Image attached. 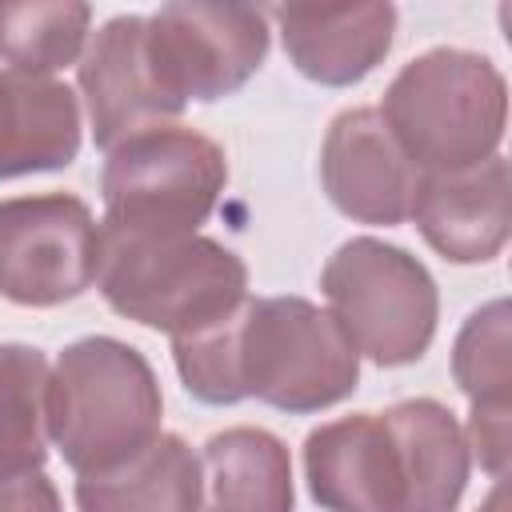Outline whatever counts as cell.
I'll list each match as a JSON object with an SVG mask.
<instances>
[{"label": "cell", "instance_id": "17", "mask_svg": "<svg viewBox=\"0 0 512 512\" xmlns=\"http://www.w3.org/2000/svg\"><path fill=\"white\" fill-rule=\"evenodd\" d=\"M200 476V512H292L296 504L288 448L264 428L216 432L204 444Z\"/></svg>", "mask_w": 512, "mask_h": 512}, {"label": "cell", "instance_id": "5", "mask_svg": "<svg viewBox=\"0 0 512 512\" xmlns=\"http://www.w3.org/2000/svg\"><path fill=\"white\" fill-rule=\"evenodd\" d=\"M320 292L356 356L380 368L420 360L436 336V280L400 244L376 236L340 244L320 272Z\"/></svg>", "mask_w": 512, "mask_h": 512}, {"label": "cell", "instance_id": "11", "mask_svg": "<svg viewBox=\"0 0 512 512\" xmlns=\"http://www.w3.org/2000/svg\"><path fill=\"white\" fill-rule=\"evenodd\" d=\"M424 244L452 264H488L504 252L512 228V176L508 160H492L464 172H420L412 208Z\"/></svg>", "mask_w": 512, "mask_h": 512}, {"label": "cell", "instance_id": "13", "mask_svg": "<svg viewBox=\"0 0 512 512\" xmlns=\"http://www.w3.org/2000/svg\"><path fill=\"white\" fill-rule=\"evenodd\" d=\"M284 52L300 76L324 88L360 84L388 52L396 36L392 4L356 8H272Z\"/></svg>", "mask_w": 512, "mask_h": 512}, {"label": "cell", "instance_id": "21", "mask_svg": "<svg viewBox=\"0 0 512 512\" xmlns=\"http://www.w3.org/2000/svg\"><path fill=\"white\" fill-rule=\"evenodd\" d=\"M464 440L468 452H476L480 468L500 484L508 464V404H472Z\"/></svg>", "mask_w": 512, "mask_h": 512}, {"label": "cell", "instance_id": "22", "mask_svg": "<svg viewBox=\"0 0 512 512\" xmlns=\"http://www.w3.org/2000/svg\"><path fill=\"white\" fill-rule=\"evenodd\" d=\"M0 512H60L56 484L44 472L0 476Z\"/></svg>", "mask_w": 512, "mask_h": 512}, {"label": "cell", "instance_id": "19", "mask_svg": "<svg viewBox=\"0 0 512 512\" xmlns=\"http://www.w3.org/2000/svg\"><path fill=\"white\" fill-rule=\"evenodd\" d=\"M88 24L92 8L76 0L0 4V60L20 76L52 80V72L84 56Z\"/></svg>", "mask_w": 512, "mask_h": 512}, {"label": "cell", "instance_id": "12", "mask_svg": "<svg viewBox=\"0 0 512 512\" xmlns=\"http://www.w3.org/2000/svg\"><path fill=\"white\" fill-rule=\"evenodd\" d=\"M304 476L324 512H404L400 452L384 412H356L308 432Z\"/></svg>", "mask_w": 512, "mask_h": 512}, {"label": "cell", "instance_id": "7", "mask_svg": "<svg viewBox=\"0 0 512 512\" xmlns=\"http://www.w3.org/2000/svg\"><path fill=\"white\" fill-rule=\"evenodd\" d=\"M100 224L80 196L40 192L0 200V296L56 308L96 284Z\"/></svg>", "mask_w": 512, "mask_h": 512}, {"label": "cell", "instance_id": "20", "mask_svg": "<svg viewBox=\"0 0 512 512\" xmlns=\"http://www.w3.org/2000/svg\"><path fill=\"white\" fill-rule=\"evenodd\" d=\"M452 376L472 404H508V300L476 308L452 348Z\"/></svg>", "mask_w": 512, "mask_h": 512}, {"label": "cell", "instance_id": "3", "mask_svg": "<svg viewBox=\"0 0 512 512\" xmlns=\"http://www.w3.org/2000/svg\"><path fill=\"white\" fill-rule=\"evenodd\" d=\"M376 112L416 172H464L496 156L508 84L480 52L432 48L392 76Z\"/></svg>", "mask_w": 512, "mask_h": 512}, {"label": "cell", "instance_id": "10", "mask_svg": "<svg viewBox=\"0 0 512 512\" xmlns=\"http://www.w3.org/2000/svg\"><path fill=\"white\" fill-rule=\"evenodd\" d=\"M320 180L328 200L360 224H404L420 172L392 140L376 108H344L320 148Z\"/></svg>", "mask_w": 512, "mask_h": 512}, {"label": "cell", "instance_id": "2", "mask_svg": "<svg viewBox=\"0 0 512 512\" xmlns=\"http://www.w3.org/2000/svg\"><path fill=\"white\" fill-rule=\"evenodd\" d=\"M164 396L152 364L124 340L84 336L48 372V440L76 476L108 472L160 436Z\"/></svg>", "mask_w": 512, "mask_h": 512}, {"label": "cell", "instance_id": "4", "mask_svg": "<svg viewBox=\"0 0 512 512\" xmlns=\"http://www.w3.org/2000/svg\"><path fill=\"white\" fill-rule=\"evenodd\" d=\"M232 364L248 396L304 416L340 404L360 380V356L328 308L304 296L244 300L232 312Z\"/></svg>", "mask_w": 512, "mask_h": 512}, {"label": "cell", "instance_id": "18", "mask_svg": "<svg viewBox=\"0 0 512 512\" xmlns=\"http://www.w3.org/2000/svg\"><path fill=\"white\" fill-rule=\"evenodd\" d=\"M48 360L32 344H0V476L44 472Z\"/></svg>", "mask_w": 512, "mask_h": 512}, {"label": "cell", "instance_id": "15", "mask_svg": "<svg viewBox=\"0 0 512 512\" xmlns=\"http://www.w3.org/2000/svg\"><path fill=\"white\" fill-rule=\"evenodd\" d=\"M404 476V512H456L468 484V440L440 400H404L384 412Z\"/></svg>", "mask_w": 512, "mask_h": 512}, {"label": "cell", "instance_id": "9", "mask_svg": "<svg viewBox=\"0 0 512 512\" xmlns=\"http://www.w3.org/2000/svg\"><path fill=\"white\" fill-rule=\"evenodd\" d=\"M80 96L92 140L104 152L144 128L172 124L184 112L152 68L148 16H112L88 36L80 56Z\"/></svg>", "mask_w": 512, "mask_h": 512}, {"label": "cell", "instance_id": "8", "mask_svg": "<svg viewBox=\"0 0 512 512\" xmlns=\"http://www.w3.org/2000/svg\"><path fill=\"white\" fill-rule=\"evenodd\" d=\"M148 56L176 104L240 92L268 56V12L252 4H164L148 16Z\"/></svg>", "mask_w": 512, "mask_h": 512}, {"label": "cell", "instance_id": "14", "mask_svg": "<svg viewBox=\"0 0 512 512\" xmlns=\"http://www.w3.org/2000/svg\"><path fill=\"white\" fill-rule=\"evenodd\" d=\"M80 152V104L60 80L0 68V180L68 168Z\"/></svg>", "mask_w": 512, "mask_h": 512}, {"label": "cell", "instance_id": "16", "mask_svg": "<svg viewBox=\"0 0 512 512\" xmlns=\"http://www.w3.org/2000/svg\"><path fill=\"white\" fill-rule=\"evenodd\" d=\"M200 456L172 432H160L132 460L76 480L80 512H200Z\"/></svg>", "mask_w": 512, "mask_h": 512}, {"label": "cell", "instance_id": "1", "mask_svg": "<svg viewBox=\"0 0 512 512\" xmlns=\"http://www.w3.org/2000/svg\"><path fill=\"white\" fill-rule=\"evenodd\" d=\"M96 288L112 312L188 336L248 300L244 260L200 232H128L100 224Z\"/></svg>", "mask_w": 512, "mask_h": 512}, {"label": "cell", "instance_id": "6", "mask_svg": "<svg viewBox=\"0 0 512 512\" xmlns=\"http://www.w3.org/2000/svg\"><path fill=\"white\" fill-rule=\"evenodd\" d=\"M228 184V160L196 128L156 124L108 148L104 224L128 232H196Z\"/></svg>", "mask_w": 512, "mask_h": 512}]
</instances>
